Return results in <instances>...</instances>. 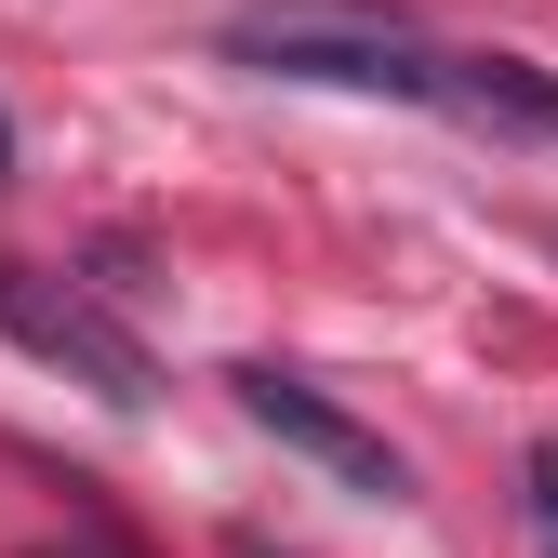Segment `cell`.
Wrapping results in <instances>:
<instances>
[{"mask_svg": "<svg viewBox=\"0 0 558 558\" xmlns=\"http://www.w3.org/2000/svg\"><path fill=\"white\" fill-rule=\"evenodd\" d=\"M227 53L240 66H279V81L439 107V40L412 27V14H386V0H253V14H227Z\"/></svg>", "mask_w": 558, "mask_h": 558, "instance_id": "1", "label": "cell"}, {"mask_svg": "<svg viewBox=\"0 0 558 558\" xmlns=\"http://www.w3.org/2000/svg\"><path fill=\"white\" fill-rule=\"evenodd\" d=\"M0 332H14L27 360H53L66 386H94L107 412H147V399H160L147 332H133V319H107L94 293H66V279H40V266H0Z\"/></svg>", "mask_w": 558, "mask_h": 558, "instance_id": "2", "label": "cell"}, {"mask_svg": "<svg viewBox=\"0 0 558 558\" xmlns=\"http://www.w3.org/2000/svg\"><path fill=\"white\" fill-rule=\"evenodd\" d=\"M227 386H240V412H253V426H266L279 452H306L319 478H345V493H373V506H412V465L386 452V426H360V412H345V399H319L306 373H279V360H240Z\"/></svg>", "mask_w": 558, "mask_h": 558, "instance_id": "3", "label": "cell"}, {"mask_svg": "<svg viewBox=\"0 0 558 558\" xmlns=\"http://www.w3.org/2000/svg\"><path fill=\"white\" fill-rule=\"evenodd\" d=\"M439 107L506 133V147H558V66L532 53H439Z\"/></svg>", "mask_w": 558, "mask_h": 558, "instance_id": "4", "label": "cell"}, {"mask_svg": "<svg viewBox=\"0 0 558 558\" xmlns=\"http://www.w3.org/2000/svg\"><path fill=\"white\" fill-rule=\"evenodd\" d=\"M519 519H532V545L558 558V439H532V452H519Z\"/></svg>", "mask_w": 558, "mask_h": 558, "instance_id": "5", "label": "cell"}, {"mask_svg": "<svg viewBox=\"0 0 558 558\" xmlns=\"http://www.w3.org/2000/svg\"><path fill=\"white\" fill-rule=\"evenodd\" d=\"M0 186H14V133H0Z\"/></svg>", "mask_w": 558, "mask_h": 558, "instance_id": "6", "label": "cell"}]
</instances>
